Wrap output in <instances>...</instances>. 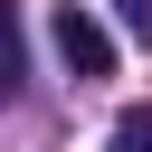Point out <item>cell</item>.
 <instances>
[{
    "label": "cell",
    "instance_id": "cell-1",
    "mask_svg": "<svg viewBox=\"0 0 152 152\" xmlns=\"http://www.w3.org/2000/svg\"><path fill=\"white\" fill-rule=\"evenodd\" d=\"M48 38H57L66 76H114V38H104V19H95V10L57 0V10H48Z\"/></svg>",
    "mask_w": 152,
    "mask_h": 152
},
{
    "label": "cell",
    "instance_id": "cell-2",
    "mask_svg": "<svg viewBox=\"0 0 152 152\" xmlns=\"http://www.w3.org/2000/svg\"><path fill=\"white\" fill-rule=\"evenodd\" d=\"M19 66H28V48H19V10L0 0V104L19 95Z\"/></svg>",
    "mask_w": 152,
    "mask_h": 152
},
{
    "label": "cell",
    "instance_id": "cell-3",
    "mask_svg": "<svg viewBox=\"0 0 152 152\" xmlns=\"http://www.w3.org/2000/svg\"><path fill=\"white\" fill-rule=\"evenodd\" d=\"M114 152H152V104H133V114H114Z\"/></svg>",
    "mask_w": 152,
    "mask_h": 152
},
{
    "label": "cell",
    "instance_id": "cell-4",
    "mask_svg": "<svg viewBox=\"0 0 152 152\" xmlns=\"http://www.w3.org/2000/svg\"><path fill=\"white\" fill-rule=\"evenodd\" d=\"M124 19H133V28H152V0H124Z\"/></svg>",
    "mask_w": 152,
    "mask_h": 152
}]
</instances>
